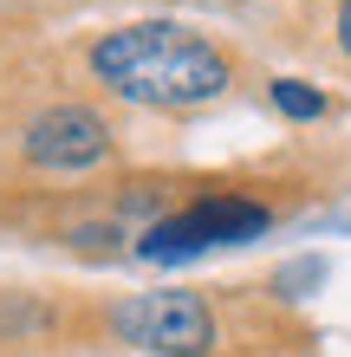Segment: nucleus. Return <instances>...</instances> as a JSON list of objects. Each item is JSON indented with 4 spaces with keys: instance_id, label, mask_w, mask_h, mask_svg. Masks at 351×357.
<instances>
[{
    "instance_id": "nucleus-4",
    "label": "nucleus",
    "mask_w": 351,
    "mask_h": 357,
    "mask_svg": "<svg viewBox=\"0 0 351 357\" xmlns=\"http://www.w3.org/2000/svg\"><path fill=\"white\" fill-rule=\"evenodd\" d=\"M33 169H52V176H85L111 156V123L91 111V104H52L27 123L20 137Z\"/></svg>"
},
{
    "instance_id": "nucleus-6",
    "label": "nucleus",
    "mask_w": 351,
    "mask_h": 357,
    "mask_svg": "<svg viewBox=\"0 0 351 357\" xmlns=\"http://www.w3.org/2000/svg\"><path fill=\"white\" fill-rule=\"evenodd\" d=\"M52 319H46V305H33V299H13V305H0V331H46Z\"/></svg>"
},
{
    "instance_id": "nucleus-2",
    "label": "nucleus",
    "mask_w": 351,
    "mask_h": 357,
    "mask_svg": "<svg viewBox=\"0 0 351 357\" xmlns=\"http://www.w3.org/2000/svg\"><path fill=\"white\" fill-rule=\"evenodd\" d=\"M274 227V208L254 202V195H195L189 208L150 221L137 234V254L156 260V266H176V260H195V254H215V247H234V241H254Z\"/></svg>"
},
{
    "instance_id": "nucleus-3",
    "label": "nucleus",
    "mask_w": 351,
    "mask_h": 357,
    "mask_svg": "<svg viewBox=\"0 0 351 357\" xmlns=\"http://www.w3.org/2000/svg\"><path fill=\"white\" fill-rule=\"evenodd\" d=\"M111 331L137 351L156 357H209L215 344V305L202 292L163 286V292H130V299L111 305Z\"/></svg>"
},
{
    "instance_id": "nucleus-1",
    "label": "nucleus",
    "mask_w": 351,
    "mask_h": 357,
    "mask_svg": "<svg viewBox=\"0 0 351 357\" xmlns=\"http://www.w3.org/2000/svg\"><path fill=\"white\" fill-rule=\"evenodd\" d=\"M85 66L111 98L143 104V111H195L234 85L228 52L209 33L176 26V20H137V26L98 33Z\"/></svg>"
},
{
    "instance_id": "nucleus-7",
    "label": "nucleus",
    "mask_w": 351,
    "mask_h": 357,
    "mask_svg": "<svg viewBox=\"0 0 351 357\" xmlns=\"http://www.w3.org/2000/svg\"><path fill=\"white\" fill-rule=\"evenodd\" d=\"M332 33H338V52L351 59V0H338V26Z\"/></svg>"
},
{
    "instance_id": "nucleus-5",
    "label": "nucleus",
    "mask_w": 351,
    "mask_h": 357,
    "mask_svg": "<svg viewBox=\"0 0 351 357\" xmlns=\"http://www.w3.org/2000/svg\"><path fill=\"white\" fill-rule=\"evenodd\" d=\"M267 98H274V111L293 117V123H319V117H325V91H313L306 78H274Z\"/></svg>"
}]
</instances>
